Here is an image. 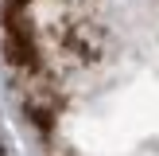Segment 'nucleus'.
<instances>
[{"mask_svg":"<svg viewBox=\"0 0 159 156\" xmlns=\"http://www.w3.org/2000/svg\"><path fill=\"white\" fill-rule=\"evenodd\" d=\"M12 4H16V8H23V4H31V0H12Z\"/></svg>","mask_w":159,"mask_h":156,"instance_id":"1","label":"nucleus"},{"mask_svg":"<svg viewBox=\"0 0 159 156\" xmlns=\"http://www.w3.org/2000/svg\"><path fill=\"white\" fill-rule=\"evenodd\" d=\"M0 156H8V152H4V140H0Z\"/></svg>","mask_w":159,"mask_h":156,"instance_id":"2","label":"nucleus"}]
</instances>
